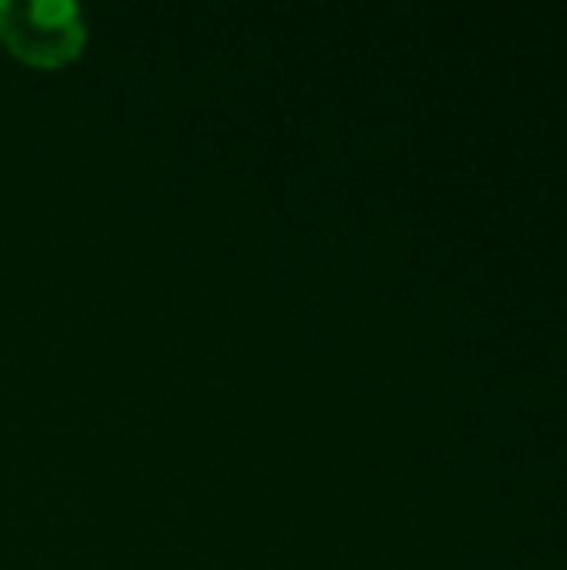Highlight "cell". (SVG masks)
I'll use <instances>...</instances> for the list:
<instances>
[{
    "instance_id": "obj_1",
    "label": "cell",
    "mask_w": 567,
    "mask_h": 570,
    "mask_svg": "<svg viewBox=\"0 0 567 570\" xmlns=\"http://www.w3.org/2000/svg\"><path fill=\"white\" fill-rule=\"evenodd\" d=\"M0 43L30 67H67L87 47V20L74 0H0Z\"/></svg>"
}]
</instances>
